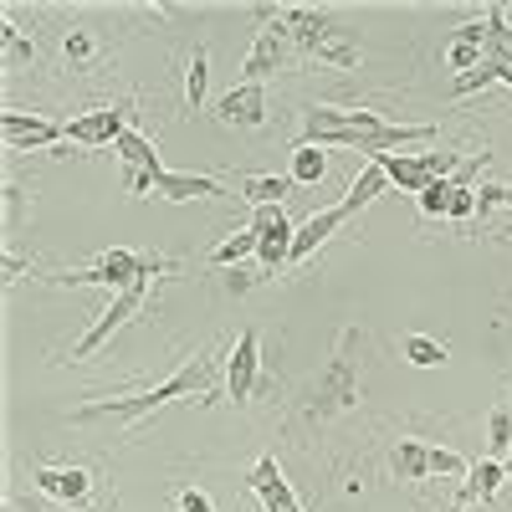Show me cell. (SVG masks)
<instances>
[{
	"label": "cell",
	"instance_id": "cell-1",
	"mask_svg": "<svg viewBox=\"0 0 512 512\" xmlns=\"http://www.w3.org/2000/svg\"><path fill=\"white\" fill-rule=\"evenodd\" d=\"M210 379H216V359H190L169 374L154 390H139V395H108V400H88L82 410H72V425H123V431H139L144 420H154L164 405H175L185 395H210Z\"/></svg>",
	"mask_w": 512,
	"mask_h": 512
},
{
	"label": "cell",
	"instance_id": "cell-2",
	"mask_svg": "<svg viewBox=\"0 0 512 512\" xmlns=\"http://www.w3.org/2000/svg\"><path fill=\"white\" fill-rule=\"evenodd\" d=\"M159 272H169V262L164 256H154V251H128V246H113V251H103L93 267H72V272H52L47 282H57V287H108L113 297L118 292H128L134 282H144V277H159Z\"/></svg>",
	"mask_w": 512,
	"mask_h": 512
},
{
	"label": "cell",
	"instance_id": "cell-3",
	"mask_svg": "<svg viewBox=\"0 0 512 512\" xmlns=\"http://www.w3.org/2000/svg\"><path fill=\"white\" fill-rule=\"evenodd\" d=\"M154 282H159V277H144V282H134L128 292H118L113 303H108V308H103V313H98V318H93L88 328H82V338H77V344L67 349V359H72V364L93 359V354H98V349L108 344V338H113V333H118V328H123L128 318H139V313H144V303H149Z\"/></svg>",
	"mask_w": 512,
	"mask_h": 512
},
{
	"label": "cell",
	"instance_id": "cell-4",
	"mask_svg": "<svg viewBox=\"0 0 512 512\" xmlns=\"http://www.w3.org/2000/svg\"><path fill=\"white\" fill-rule=\"evenodd\" d=\"M374 164H384L390 185L405 190V195H425L436 180H451L456 169H461V159H456V154H441V149H425V154H384V159H374Z\"/></svg>",
	"mask_w": 512,
	"mask_h": 512
},
{
	"label": "cell",
	"instance_id": "cell-5",
	"mask_svg": "<svg viewBox=\"0 0 512 512\" xmlns=\"http://www.w3.org/2000/svg\"><path fill=\"white\" fill-rule=\"evenodd\" d=\"M256 379H262V333L256 328H241V338L226 354V400L231 405H246L256 395Z\"/></svg>",
	"mask_w": 512,
	"mask_h": 512
},
{
	"label": "cell",
	"instance_id": "cell-6",
	"mask_svg": "<svg viewBox=\"0 0 512 512\" xmlns=\"http://www.w3.org/2000/svg\"><path fill=\"white\" fill-rule=\"evenodd\" d=\"M251 231L262 236V251H256V256H262V272L277 277V272L292 262V236H297V226L287 221L282 205H262V210L251 216Z\"/></svg>",
	"mask_w": 512,
	"mask_h": 512
},
{
	"label": "cell",
	"instance_id": "cell-7",
	"mask_svg": "<svg viewBox=\"0 0 512 512\" xmlns=\"http://www.w3.org/2000/svg\"><path fill=\"white\" fill-rule=\"evenodd\" d=\"M118 159H123V195H144L154 190V175H159V144L149 134H139V128H128V134L113 144Z\"/></svg>",
	"mask_w": 512,
	"mask_h": 512
},
{
	"label": "cell",
	"instance_id": "cell-8",
	"mask_svg": "<svg viewBox=\"0 0 512 512\" xmlns=\"http://www.w3.org/2000/svg\"><path fill=\"white\" fill-rule=\"evenodd\" d=\"M0 139H6V149H57V144H67V128L41 113L6 108L0 113Z\"/></svg>",
	"mask_w": 512,
	"mask_h": 512
},
{
	"label": "cell",
	"instance_id": "cell-9",
	"mask_svg": "<svg viewBox=\"0 0 512 512\" xmlns=\"http://www.w3.org/2000/svg\"><path fill=\"white\" fill-rule=\"evenodd\" d=\"M31 487L62 507H82L93 497V472L88 466H31Z\"/></svg>",
	"mask_w": 512,
	"mask_h": 512
},
{
	"label": "cell",
	"instance_id": "cell-10",
	"mask_svg": "<svg viewBox=\"0 0 512 512\" xmlns=\"http://www.w3.org/2000/svg\"><path fill=\"white\" fill-rule=\"evenodd\" d=\"M67 128V144H82V149H108L128 134V108H88L77 113Z\"/></svg>",
	"mask_w": 512,
	"mask_h": 512
},
{
	"label": "cell",
	"instance_id": "cell-11",
	"mask_svg": "<svg viewBox=\"0 0 512 512\" xmlns=\"http://www.w3.org/2000/svg\"><path fill=\"white\" fill-rule=\"evenodd\" d=\"M246 487H251V497L262 502V512H303V502H297V492H292V482H287V472L277 466V456H262L246 472Z\"/></svg>",
	"mask_w": 512,
	"mask_h": 512
},
{
	"label": "cell",
	"instance_id": "cell-12",
	"mask_svg": "<svg viewBox=\"0 0 512 512\" xmlns=\"http://www.w3.org/2000/svg\"><path fill=\"white\" fill-rule=\"evenodd\" d=\"M359 405V384H354V359L349 354H338V364L318 379V390H313V420H328L338 410H354Z\"/></svg>",
	"mask_w": 512,
	"mask_h": 512
},
{
	"label": "cell",
	"instance_id": "cell-13",
	"mask_svg": "<svg viewBox=\"0 0 512 512\" xmlns=\"http://www.w3.org/2000/svg\"><path fill=\"white\" fill-rule=\"evenodd\" d=\"M216 118L226 123V128H262L267 123V88L262 82H236L231 93H221L216 98Z\"/></svg>",
	"mask_w": 512,
	"mask_h": 512
},
{
	"label": "cell",
	"instance_id": "cell-14",
	"mask_svg": "<svg viewBox=\"0 0 512 512\" xmlns=\"http://www.w3.org/2000/svg\"><path fill=\"white\" fill-rule=\"evenodd\" d=\"M287 57H292V41L277 26H262V31H256V41H251V52H246V62H241V72H246V82H262V77L282 72Z\"/></svg>",
	"mask_w": 512,
	"mask_h": 512
},
{
	"label": "cell",
	"instance_id": "cell-15",
	"mask_svg": "<svg viewBox=\"0 0 512 512\" xmlns=\"http://www.w3.org/2000/svg\"><path fill=\"white\" fill-rule=\"evenodd\" d=\"M349 216H344V205H323V210H313V216L297 226V236H292V262L287 267H297V262H308V256L328 241V236H338V226H344Z\"/></svg>",
	"mask_w": 512,
	"mask_h": 512
},
{
	"label": "cell",
	"instance_id": "cell-16",
	"mask_svg": "<svg viewBox=\"0 0 512 512\" xmlns=\"http://www.w3.org/2000/svg\"><path fill=\"white\" fill-rule=\"evenodd\" d=\"M482 62H487V47H482V21L456 26V36L446 41V67H451L456 77H466V72H477Z\"/></svg>",
	"mask_w": 512,
	"mask_h": 512
},
{
	"label": "cell",
	"instance_id": "cell-17",
	"mask_svg": "<svg viewBox=\"0 0 512 512\" xmlns=\"http://www.w3.org/2000/svg\"><path fill=\"white\" fill-rule=\"evenodd\" d=\"M154 195H164V200H216V195H226L210 175H180V169H159L154 175Z\"/></svg>",
	"mask_w": 512,
	"mask_h": 512
},
{
	"label": "cell",
	"instance_id": "cell-18",
	"mask_svg": "<svg viewBox=\"0 0 512 512\" xmlns=\"http://www.w3.org/2000/svg\"><path fill=\"white\" fill-rule=\"evenodd\" d=\"M390 472H395V482H425L431 477V441L400 436L395 451H390Z\"/></svg>",
	"mask_w": 512,
	"mask_h": 512
},
{
	"label": "cell",
	"instance_id": "cell-19",
	"mask_svg": "<svg viewBox=\"0 0 512 512\" xmlns=\"http://www.w3.org/2000/svg\"><path fill=\"white\" fill-rule=\"evenodd\" d=\"M384 190H390V175H384V164H374V159H369V164L359 169V180L349 185V195L338 200V205H344V216L354 221L359 210H369V205H374V200H379Z\"/></svg>",
	"mask_w": 512,
	"mask_h": 512
},
{
	"label": "cell",
	"instance_id": "cell-20",
	"mask_svg": "<svg viewBox=\"0 0 512 512\" xmlns=\"http://www.w3.org/2000/svg\"><path fill=\"white\" fill-rule=\"evenodd\" d=\"M482 47H487V62H512V21L502 6L482 11Z\"/></svg>",
	"mask_w": 512,
	"mask_h": 512
},
{
	"label": "cell",
	"instance_id": "cell-21",
	"mask_svg": "<svg viewBox=\"0 0 512 512\" xmlns=\"http://www.w3.org/2000/svg\"><path fill=\"white\" fill-rule=\"evenodd\" d=\"M287 175H292V185H323V175H328V149L297 144V149H292V164H287Z\"/></svg>",
	"mask_w": 512,
	"mask_h": 512
},
{
	"label": "cell",
	"instance_id": "cell-22",
	"mask_svg": "<svg viewBox=\"0 0 512 512\" xmlns=\"http://www.w3.org/2000/svg\"><path fill=\"white\" fill-rule=\"evenodd\" d=\"M292 190V175H246L241 180V200H251L256 210L262 205H282Z\"/></svg>",
	"mask_w": 512,
	"mask_h": 512
},
{
	"label": "cell",
	"instance_id": "cell-23",
	"mask_svg": "<svg viewBox=\"0 0 512 512\" xmlns=\"http://www.w3.org/2000/svg\"><path fill=\"white\" fill-rule=\"evenodd\" d=\"M502 482H512V477H507V461H497V456H487V461H472V472H466V492H472V497H482V502H492Z\"/></svg>",
	"mask_w": 512,
	"mask_h": 512
},
{
	"label": "cell",
	"instance_id": "cell-24",
	"mask_svg": "<svg viewBox=\"0 0 512 512\" xmlns=\"http://www.w3.org/2000/svg\"><path fill=\"white\" fill-rule=\"evenodd\" d=\"M256 251H262V236H256V231L246 226V231L226 236V241H221L216 251H210V267H241L246 256H256Z\"/></svg>",
	"mask_w": 512,
	"mask_h": 512
},
{
	"label": "cell",
	"instance_id": "cell-25",
	"mask_svg": "<svg viewBox=\"0 0 512 512\" xmlns=\"http://www.w3.org/2000/svg\"><path fill=\"white\" fill-rule=\"evenodd\" d=\"M318 62H328V67H359V41H354V31L349 26H333V36L318 47Z\"/></svg>",
	"mask_w": 512,
	"mask_h": 512
},
{
	"label": "cell",
	"instance_id": "cell-26",
	"mask_svg": "<svg viewBox=\"0 0 512 512\" xmlns=\"http://www.w3.org/2000/svg\"><path fill=\"white\" fill-rule=\"evenodd\" d=\"M0 62H6V67H26V62H36V41H26V36L16 31L11 16H0Z\"/></svg>",
	"mask_w": 512,
	"mask_h": 512
},
{
	"label": "cell",
	"instance_id": "cell-27",
	"mask_svg": "<svg viewBox=\"0 0 512 512\" xmlns=\"http://www.w3.org/2000/svg\"><path fill=\"white\" fill-rule=\"evenodd\" d=\"M400 354H405L415 369L446 364V344H436V338H425V333H405V338H400Z\"/></svg>",
	"mask_w": 512,
	"mask_h": 512
},
{
	"label": "cell",
	"instance_id": "cell-28",
	"mask_svg": "<svg viewBox=\"0 0 512 512\" xmlns=\"http://www.w3.org/2000/svg\"><path fill=\"white\" fill-rule=\"evenodd\" d=\"M451 200H456V175H451V180H436L425 195H415V205H420L425 221H451Z\"/></svg>",
	"mask_w": 512,
	"mask_h": 512
},
{
	"label": "cell",
	"instance_id": "cell-29",
	"mask_svg": "<svg viewBox=\"0 0 512 512\" xmlns=\"http://www.w3.org/2000/svg\"><path fill=\"white\" fill-rule=\"evenodd\" d=\"M205 77H210V52L195 47V52H190V72H185V108H190V113L205 103Z\"/></svg>",
	"mask_w": 512,
	"mask_h": 512
},
{
	"label": "cell",
	"instance_id": "cell-30",
	"mask_svg": "<svg viewBox=\"0 0 512 512\" xmlns=\"http://www.w3.org/2000/svg\"><path fill=\"white\" fill-rule=\"evenodd\" d=\"M497 210H512V180L497 185H477V226H487Z\"/></svg>",
	"mask_w": 512,
	"mask_h": 512
},
{
	"label": "cell",
	"instance_id": "cell-31",
	"mask_svg": "<svg viewBox=\"0 0 512 512\" xmlns=\"http://www.w3.org/2000/svg\"><path fill=\"white\" fill-rule=\"evenodd\" d=\"M487 436H492V456H497V461H507V451H512V400H502V405L492 410Z\"/></svg>",
	"mask_w": 512,
	"mask_h": 512
},
{
	"label": "cell",
	"instance_id": "cell-32",
	"mask_svg": "<svg viewBox=\"0 0 512 512\" xmlns=\"http://www.w3.org/2000/svg\"><path fill=\"white\" fill-rule=\"evenodd\" d=\"M62 57H67L72 67H88V62L98 57V41H93V31H82V26H72V31L62 36Z\"/></svg>",
	"mask_w": 512,
	"mask_h": 512
},
{
	"label": "cell",
	"instance_id": "cell-33",
	"mask_svg": "<svg viewBox=\"0 0 512 512\" xmlns=\"http://www.w3.org/2000/svg\"><path fill=\"white\" fill-rule=\"evenodd\" d=\"M466 472H472V461L446 451V446H431V477H451V482H466Z\"/></svg>",
	"mask_w": 512,
	"mask_h": 512
},
{
	"label": "cell",
	"instance_id": "cell-34",
	"mask_svg": "<svg viewBox=\"0 0 512 512\" xmlns=\"http://www.w3.org/2000/svg\"><path fill=\"white\" fill-rule=\"evenodd\" d=\"M175 512H216V502H210V492H200V487H185L175 497Z\"/></svg>",
	"mask_w": 512,
	"mask_h": 512
},
{
	"label": "cell",
	"instance_id": "cell-35",
	"mask_svg": "<svg viewBox=\"0 0 512 512\" xmlns=\"http://www.w3.org/2000/svg\"><path fill=\"white\" fill-rule=\"evenodd\" d=\"M16 272H21V256H16V251H6V282H16Z\"/></svg>",
	"mask_w": 512,
	"mask_h": 512
},
{
	"label": "cell",
	"instance_id": "cell-36",
	"mask_svg": "<svg viewBox=\"0 0 512 512\" xmlns=\"http://www.w3.org/2000/svg\"><path fill=\"white\" fill-rule=\"evenodd\" d=\"M507 477H512V451H507Z\"/></svg>",
	"mask_w": 512,
	"mask_h": 512
},
{
	"label": "cell",
	"instance_id": "cell-37",
	"mask_svg": "<svg viewBox=\"0 0 512 512\" xmlns=\"http://www.w3.org/2000/svg\"><path fill=\"white\" fill-rule=\"evenodd\" d=\"M461 512H477V507H461Z\"/></svg>",
	"mask_w": 512,
	"mask_h": 512
}]
</instances>
